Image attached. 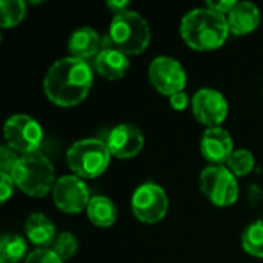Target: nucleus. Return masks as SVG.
I'll use <instances>...</instances> for the list:
<instances>
[{"mask_svg": "<svg viewBox=\"0 0 263 263\" xmlns=\"http://www.w3.org/2000/svg\"><path fill=\"white\" fill-rule=\"evenodd\" d=\"M131 210L142 223L154 225L168 213V196L156 183L140 185L131 197Z\"/></svg>", "mask_w": 263, "mask_h": 263, "instance_id": "nucleus-8", "label": "nucleus"}, {"mask_svg": "<svg viewBox=\"0 0 263 263\" xmlns=\"http://www.w3.org/2000/svg\"><path fill=\"white\" fill-rule=\"evenodd\" d=\"M86 214H88L89 222L99 228L112 227L117 220V208L114 202H111L105 196L91 197L88 208H86Z\"/></svg>", "mask_w": 263, "mask_h": 263, "instance_id": "nucleus-18", "label": "nucleus"}, {"mask_svg": "<svg viewBox=\"0 0 263 263\" xmlns=\"http://www.w3.org/2000/svg\"><path fill=\"white\" fill-rule=\"evenodd\" d=\"M106 6L114 12V15L116 14H120V12H125V11H128L126 9V6H128V2H108L106 3Z\"/></svg>", "mask_w": 263, "mask_h": 263, "instance_id": "nucleus-29", "label": "nucleus"}, {"mask_svg": "<svg viewBox=\"0 0 263 263\" xmlns=\"http://www.w3.org/2000/svg\"><path fill=\"white\" fill-rule=\"evenodd\" d=\"M26 237L37 248H46L55 240L54 223L42 213H32L25 223Z\"/></svg>", "mask_w": 263, "mask_h": 263, "instance_id": "nucleus-17", "label": "nucleus"}, {"mask_svg": "<svg viewBox=\"0 0 263 263\" xmlns=\"http://www.w3.org/2000/svg\"><path fill=\"white\" fill-rule=\"evenodd\" d=\"M18 156L15 151H12L8 145H3L0 148V168L5 173H11L12 168L15 166V163L18 162Z\"/></svg>", "mask_w": 263, "mask_h": 263, "instance_id": "nucleus-25", "label": "nucleus"}, {"mask_svg": "<svg viewBox=\"0 0 263 263\" xmlns=\"http://www.w3.org/2000/svg\"><path fill=\"white\" fill-rule=\"evenodd\" d=\"M26 240L18 234H5L0 240V260L8 263L20 262L26 254Z\"/></svg>", "mask_w": 263, "mask_h": 263, "instance_id": "nucleus-19", "label": "nucleus"}, {"mask_svg": "<svg viewBox=\"0 0 263 263\" xmlns=\"http://www.w3.org/2000/svg\"><path fill=\"white\" fill-rule=\"evenodd\" d=\"M52 199L55 206L68 214H79L88 208L91 200L89 190L77 176H63L57 179L52 188Z\"/></svg>", "mask_w": 263, "mask_h": 263, "instance_id": "nucleus-10", "label": "nucleus"}, {"mask_svg": "<svg viewBox=\"0 0 263 263\" xmlns=\"http://www.w3.org/2000/svg\"><path fill=\"white\" fill-rule=\"evenodd\" d=\"M148 77L151 85L168 97L182 92L186 86V71L173 57L160 55L156 57L148 68Z\"/></svg>", "mask_w": 263, "mask_h": 263, "instance_id": "nucleus-9", "label": "nucleus"}, {"mask_svg": "<svg viewBox=\"0 0 263 263\" xmlns=\"http://www.w3.org/2000/svg\"><path fill=\"white\" fill-rule=\"evenodd\" d=\"M145 139L142 131L131 123H120L111 129L106 145L111 156L117 159H131L143 148Z\"/></svg>", "mask_w": 263, "mask_h": 263, "instance_id": "nucleus-12", "label": "nucleus"}, {"mask_svg": "<svg viewBox=\"0 0 263 263\" xmlns=\"http://www.w3.org/2000/svg\"><path fill=\"white\" fill-rule=\"evenodd\" d=\"M191 108L194 117L208 128L220 126L228 116V102L225 96L213 88L199 89L191 100Z\"/></svg>", "mask_w": 263, "mask_h": 263, "instance_id": "nucleus-11", "label": "nucleus"}, {"mask_svg": "<svg viewBox=\"0 0 263 263\" xmlns=\"http://www.w3.org/2000/svg\"><path fill=\"white\" fill-rule=\"evenodd\" d=\"M52 251L62 260H69L77 251V239L71 233H62L55 237L52 243Z\"/></svg>", "mask_w": 263, "mask_h": 263, "instance_id": "nucleus-23", "label": "nucleus"}, {"mask_svg": "<svg viewBox=\"0 0 263 263\" xmlns=\"http://www.w3.org/2000/svg\"><path fill=\"white\" fill-rule=\"evenodd\" d=\"M3 133L6 145L22 156L39 153L43 142V129L40 123L25 114L11 116L5 123Z\"/></svg>", "mask_w": 263, "mask_h": 263, "instance_id": "nucleus-6", "label": "nucleus"}, {"mask_svg": "<svg viewBox=\"0 0 263 263\" xmlns=\"http://www.w3.org/2000/svg\"><path fill=\"white\" fill-rule=\"evenodd\" d=\"M25 263H63V260L49 248H37L28 254Z\"/></svg>", "mask_w": 263, "mask_h": 263, "instance_id": "nucleus-24", "label": "nucleus"}, {"mask_svg": "<svg viewBox=\"0 0 263 263\" xmlns=\"http://www.w3.org/2000/svg\"><path fill=\"white\" fill-rule=\"evenodd\" d=\"M254 165H256L254 156L248 149H236L228 160V170L236 177L250 174L254 170Z\"/></svg>", "mask_w": 263, "mask_h": 263, "instance_id": "nucleus-22", "label": "nucleus"}, {"mask_svg": "<svg viewBox=\"0 0 263 263\" xmlns=\"http://www.w3.org/2000/svg\"><path fill=\"white\" fill-rule=\"evenodd\" d=\"M26 14L23 0H2L0 2V25L2 28L17 26Z\"/></svg>", "mask_w": 263, "mask_h": 263, "instance_id": "nucleus-21", "label": "nucleus"}, {"mask_svg": "<svg viewBox=\"0 0 263 263\" xmlns=\"http://www.w3.org/2000/svg\"><path fill=\"white\" fill-rule=\"evenodd\" d=\"M237 5L236 0H208L206 2V8L225 15V14H230L233 11V8Z\"/></svg>", "mask_w": 263, "mask_h": 263, "instance_id": "nucleus-27", "label": "nucleus"}, {"mask_svg": "<svg viewBox=\"0 0 263 263\" xmlns=\"http://www.w3.org/2000/svg\"><path fill=\"white\" fill-rule=\"evenodd\" d=\"M188 96L186 92H177V94H173L170 97V105L176 109V111H183L186 106H188Z\"/></svg>", "mask_w": 263, "mask_h": 263, "instance_id": "nucleus-28", "label": "nucleus"}, {"mask_svg": "<svg viewBox=\"0 0 263 263\" xmlns=\"http://www.w3.org/2000/svg\"><path fill=\"white\" fill-rule=\"evenodd\" d=\"M94 66L102 77L108 80H119L125 77V74L128 72L129 59L120 49L114 46H106L97 54L94 60Z\"/></svg>", "mask_w": 263, "mask_h": 263, "instance_id": "nucleus-14", "label": "nucleus"}, {"mask_svg": "<svg viewBox=\"0 0 263 263\" xmlns=\"http://www.w3.org/2000/svg\"><path fill=\"white\" fill-rule=\"evenodd\" d=\"M0 263H8V262H5V260H0Z\"/></svg>", "mask_w": 263, "mask_h": 263, "instance_id": "nucleus-30", "label": "nucleus"}, {"mask_svg": "<svg viewBox=\"0 0 263 263\" xmlns=\"http://www.w3.org/2000/svg\"><path fill=\"white\" fill-rule=\"evenodd\" d=\"M200 190L216 206H230L239 197L236 176L223 165H211L202 171Z\"/></svg>", "mask_w": 263, "mask_h": 263, "instance_id": "nucleus-7", "label": "nucleus"}, {"mask_svg": "<svg viewBox=\"0 0 263 263\" xmlns=\"http://www.w3.org/2000/svg\"><path fill=\"white\" fill-rule=\"evenodd\" d=\"M92 86V69L86 60L63 57L48 69L43 89L46 97L59 106H74L86 99Z\"/></svg>", "mask_w": 263, "mask_h": 263, "instance_id": "nucleus-1", "label": "nucleus"}, {"mask_svg": "<svg viewBox=\"0 0 263 263\" xmlns=\"http://www.w3.org/2000/svg\"><path fill=\"white\" fill-rule=\"evenodd\" d=\"M230 32L245 35L253 32L260 23V9L251 2H237L233 11L227 15Z\"/></svg>", "mask_w": 263, "mask_h": 263, "instance_id": "nucleus-15", "label": "nucleus"}, {"mask_svg": "<svg viewBox=\"0 0 263 263\" xmlns=\"http://www.w3.org/2000/svg\"><path fill=\"white\" fill-rule=\"evenodd\" d=\"M9 174L15 186L31 197L46 196L57 182L51 160L42 153L20 156Z\"/></svg>", "mask_w": 263, "mask_h": 263, "instance_id": "nucleus-3", "label": "nucleus"}, {"mask_svg": "<svg viewBox=\"0 0 263 263\" xmlns=\"http://www.w3.org/2000/svg\"><path fill=\"white\" fill-rule=\"evenodd\" d=\"M230 26L225 15L210 9L197 8L186 12L180 22L183 42L196 51H214L228 39Z\"/></svg>", "mask_w": 263, "mask_h": 263, "instance_id": "nucleus-2", "label": "nucleus"}, {"mask_svg": "<svg viewBox=\"0 0 263 263\" xmlns=\"http://www.w3.org/2000/svg\"><path fill=\"white\" fill-rule=\"evenodd\" d=\"M242 248L250 256L263 259V220L253 222L242 234Z\"/></svg>", "mask_w": 263, "mask_h": 263, "instance_id": "nucleus-20", "label": "nucleus"}, {"mask_svg": "<svg viewBox=\"0 0 263 263\" xmlns=\"http://www.w3.org/2000/svg\"><path fill=\"white\" fill-rule=\"evenodd\" d=\"M100 45H102L100 35L92 28L82 26L71 34L68 40V51L71 57L86 60L94 55L97 57V54L100 52L99 51Z\"/></svg>", "mask_w": 263, "mask_h": 263, "instance_id": "nucleus-16", "label": "nucleus"}, {"mask_svg": "<svg viewBox=\"0 0 263 263\" xmlns=\"http://www.w3.org/2000/svg\"><path fill=\"white\" fill-rule=\"evenodd\" d=\"M111 160L106 142L99 139H83L71 145L66 153V163L74 176L80 179H96L105 173Z\"/></svg>", "mask_w": 263, "mask_h": 263, "instance_id": "nucleus-5", "label": "nucleus"}, {"mask_svg": "<svg viewBox=\"0 0 263 263\" xmlns=\"http://www.w3.org/2000/svg\"><path fill=\"white\" fill-rule=\"evenodd\" d=\"M109 42L114 48L128 54H142L151 42L148 22L136 11L116 14L109 25Z\"/></svg>", "mask_w": 263, "mask_h": 263, "instance_id": "nucleus-4", "label": "nucleus"}, {"mask_svg": "<svg viewBox=\"0 0 263 263\" xmlns=\"http://www.w3.org/2000/svg\"><path fill=\"white\" fill-rule=\"evenodd\" d=\"M200 151L203 157L213 165H223L228 163L236 149L230 133L222 126H216L208 128L203 133L200 140Z\"/></svg>", "mask_w": 263, "mask_h": 263, "instance_id": "nucleus-13", "label": "nucleus"}, {"mask_svg": "<svg viewBox=\"0 0 263 263\" xmlns=\"http://www.w3.org/2000/svg\"><path fill=\"white\" fill-rule=\"evenodd\" d=\"M14 179L9 173L2 171L0 173V200L2 203H6V200L12 196L14 193Z\"/></svg>", "mask_w": 263, "mask_h": 263, "instance_id": "nucleus-26", "label": "nucleus"}]
</instances>
